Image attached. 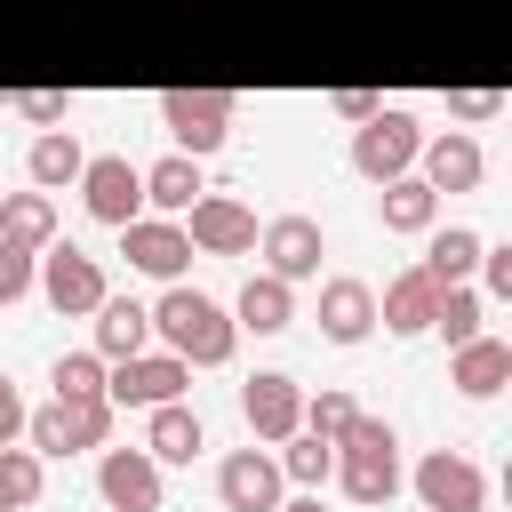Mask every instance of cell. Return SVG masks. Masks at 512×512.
I'll use <instances>...</instances> for the list:
<instances>
[{
    "mask_svg": "<svg viewBox=\"0 0 512 512\" xmlns=\"http://www.w3.org/2000/svg\"><path fill=\"white\" fill-rule=\"evenodd\" d=\"M8 104H16L32 128H56V120L72 112V96H64V88H24V96H8Z\"/></svg>",
    "mask_w": 512,
    "mask_h": 512,
    "instance_id": "cell-35",
    "label": "cell"
},
{
    "mask_svg": "<svg viewBox=\"0 0 512 512\" xmlns=\"http://www.w3.org/2000/svg\"><path fill=\"white\" fill-rule=\"evenodd\" d=\"M472 272H480V296L504 304V296H512V240H480V264H472Z\"/></svg>",
    "mask_w": 512,
    "mask_h": 512,
    "instance_id": "cell-34",
    "label": "cell"
},
{
    "mask_svg": "<svg viewBox=\"0 0 512 512\" xmlns=\"http://www.w3.org/2000/svg\"><path fill=\"white\" fill-rule=\"evenodd\" d=\"M256 248H264V272H280L288 288L296 280H320V256H328V232H320V216H272L264 232H256Z\"/></svg>",
    "mask_w": 512,
    "mask_h": 512,
    "instance_id": "cell-12",
    "label": "cell"
},
{
    "mask_svg": "<svg viewBox=\"0 0 512 512\" xmlns=\"http://www.w3.org/2000/svg\"><path fill=\"white\" fill-rule=\"evenodd\" d=\"M96 496H104V512H160V464L144 448H104L96 456Z\"/></svg>",
    "mask_w": 512,
    "mask_h": 512,
    "instance_id": "cell-15",
    "label": "cell"
},
{
    "mask_svg": "<svg viewBox=\"0 0 512 512\" xmlns=\"http://www.w3.org/2000/svg\"><path fill=\"white\" fill-rule=\"evenodd\" d=\"M448 384H456L464 400H496V392L512 384V344L480 328L472 344H456V368H448Z\"/></svg>",
    "mask_w": 512,
    "mask_h": 512,
    "instance_id": "cell-23",
    "label": "cell"
},
{
    "mask_svg": "<svg viewBox=\"0 0 512 512\" xmlns=\"http://www.w3.org/2000/svg\"><path fill=\"white\" fill-rule=\"evenodd\" d=\"M0 240L48 248L56 240V192H0Z\"/></svg>",
    "mask_w": 512,
    "mask_h": 512,
    "instance_id": "cell-27",
    "label": "cell"
},
{
    "mask_svg": "<svg viewBox=\"0 0 512 512\" xmlns=\"http://www.w3.org/2000/svg\"><path fill=\"white\" fill-rule=\"evenodd\" d=\"M416 176L448 200V192H472L480 176H488V152H480V136H464V128H440V136H424V152H416Z\"/></svg>",
    "mask_w": 512,
    "mask_h": 512,
    "instance_id": "cell-16",
    "label": "cell"
},
{
    "mask_svg": "<svg viewBox=\"0 0 512 512\" xmlns=\"http://www.w3.org/2000/svg\"><path fill=\"white\" fill-rule=\"evenodd\" d=\"M424 512H488V472L464 448H424V464L408 472Z\"/></svg>",
    "mask_w": 512,
    "mask_h": 512,
    "instance_id": "cell-7",
    "label": "cell"
},
{
    "mask_svg": "<svg viewBox=\"0 0 512 512\" xmlns=\"http://www.w3.org/2000/svg\"><path fill=\"white\" fill-rule=\"evenodd\" d=\"M48 384H56V400H96V392H104V360H96V352H56Z\"/></svg>",
    "mask_w": 512,
    "mask_h": 512,
    "instance_id": "cell-31",
    "label": "cell"
},
{
    "mask_svg": "<svg viewBox=\"0 0 512 512\" xmlns=\"http://www.w3.org/2000/svg\"><path fill=\"white\" fill-rule=\"evenodd\" d=\"M272 512H328V504H320V488H304V496H280Z\"/></svg>",
    "mask_w": 512,
    "mask_h": 512,
    "instance_id": "cell-39",
    "label": "cell"
},
{
    "mask_svg": "<svg viewBox=\"0 0 512 512\" xmlns=\"http://www.w3.org/2000/svg\"><path fill=\"white\" fill-rule=\"evenodd\" d=\"M176 224H184L192 256H248V248H256V208H248L240 192H200Z\"/></svg>",
    "mask_w": 512,
    "mask_h": 512,
    "instance_id": "cell-8",
    "label": "cell"
},
{
    "mask_svg": "<svg viewBox=\"0 0 512 512\" xmlns=\"http://www.w3.org/2000/svg\"><path fill=\"white\" fill-rule=\"evenodd\" d=\"M448 112H456V120H496V112H504V96H496V88H456V96H448Z\"/></svg>",
    "mask_w": 512,
    "mask_h": 512,
    "instance_id": "cell-36",
    "label": "cell"
},
{
    "mask_svg": "<svg viewBox=\"0 0 512 512\" xmlns=\"http://www.w3.org/2000/svg\"><path fill=\"white\" fill-rule=\"evenodd\" d=\"M288 320H296V288H288L280 272H248L240 296H232V328H240V336H280Z\"/></svg>",
    "mask_w": 512,
    "mask_h": 512,
    "instance_id": "cell-20",
    "label": "cell"
},
{
    "mask_svg": "<svg viewBox=\"0 0 512 512\" xmlns=\"http://www.w3.org/2000/svg\"><path fill=\"white\" fill-rule=\"evenodd\" d=\"M216 496H224V512H272L288 496V480H280L272 448H232L216 464Z\"/></svg>",
    "mask_w": 512,
    "mask_h": 512,
    "instance_id": "cell-14",
    "label": "cell"
},
{
    "mask_svg": "<svg viewBox=\"0 0 512 512\" xmlns=\"http://www.w3.org/2000/svg\"><path fill=\"white\" fill-rule=\"evenodd\" d=\"M336 488H344L360 512H376V504L400 496V432H392L384 416L360 408V416L336 432Z\"/></svg>",
    "mask_w": 512,
    "mask_h": 512,
    "instance_id": "cell-2",
    "label": "cell"
},
{
    "mask_svg": "<svg viewBox=\"0 0 512 512\" xmlns=\"http://www.w3.org/2000/svg\"><path fill=\"white\" fill-rule=\"evenodd\" d=\"M272 448H280V456H272L280 480H296V488H320V480L336 472V440H320V432H304V424H296L288 440H272Z\"/></svg>",
    "mask_w": 512,
    "mask_h": 512,
    "instance_id": "cell-29",
    "label": "cell"
},
{
    "mask_svg": "<svg viewBox=\"0 0 512 512\" xmlns=\"http://www.w3.org/2000/svg\"><path fill=\"white\" fill-rule=\"evenodd\" d=\"M416 152H424V128H416V112H400V104H376V112L352 128V176H368V184L408 176Z\"/></svg>",
    "mask_w": 512,
    "mask_h": 512,
    "instance_id": "cell-3",
    "label": "cell"
},
{
    "mask_svg": "<svg viewBox=\"0 0 512 512\" xmlns=\"http://www.w3.org/2000/svg\"><path fill=\"white\" fill-rule=\"evenodd\" d=\"M480 320H488V296H480L472 280H448L440 304H432V336H448V352H456V344L480 336Z\"/></svg>",
    "mask_w": 512,
    "mask_h": 512,
    "instance_id": "cell-28",
    "label": "cell"
},
{
    "mask_svg": "<svg viewBox=\"0 0 512 512\" xmlns=\"http://www.w3.org/2000/svg\"><path fill=\"white\" fill-rule=\"evenodd\" d=\"M152 336L184 360V368H224L240 352V328H232V304H216L208 288L192 280H168L160 304H152Z\"/></svg>",
    "mask_w": 512,
    "mask_h": 512,
    "instance_id": "cell-1",
    "label": "cell"
},
{
    "mask_svg": "<svg viewBox=\"0 0 512 512\" xmlns=\"http://www.w3.org/2000/svg\"><path fill=\"white\" fill-rule=\"evenodd\" d=\"M120 256H128V272H144V280H184V264H192V240H184V224L176 216H128L120 224Z\"/></svg>",
    "mask_w": 512,
    "mask_h": 512,
    "instance_id": "cell-11",
    "label": "cell"
},
{
    "mask_svg": "<svg viewBox=\"0 0 512 512\" xmlns=\"http://www.w3.org/2000/svg\"><path fill=\"white\" fill-rule=\"evenodd\" d=\"M376 216H384V232H400V240H424L432 224H440V192L408 168V176H392V184H376Z\"/></svg>",
    "mask_w": 512,
    "mask_h": 512,
    "instance_id": "cell-22",
    "label": "cell"
},
{
    "mask_svg": "<svg viewBox=\"0 0 512 512\" xmlns=\"http://www.w3.org/2000/svg\"><path fill=\"white\" fill-rule=\"evenodd\" d=\"M200 192H208V176H200L192 152H160V160L144 168V208H160V216H184Z\"/></svg>",
    "mask_w": 512,
    "mask_h": 512,
    "instance_id": "cell-25",
    "label": "cell"
},
{
    "mask_svg": "<svg viewBox=\"0 0 512 512\" xmlns=\"http://www.w3.org/2000/svg\"><path fill=\"white\" fill-rule=\"evenodd\" d=\"M88 320H96V344H88V352H96L104 368L128 360V352H152V304H136V296H104Z\"/></svg>",
    "mask_w": 512,
    "mask_h": 512,
    "instance_id": "cell-21",
    "label": "cell"
},
{
    "mask_svg": "<svg viewBox=\"0 0 512 512\" xmlns=\"http://www.w3.org/2000/svg\"><path fill=\"white\" fill-rule=\"evenodd\" d=\"M240 416H248V432L272 448V440H288V432L304 424V384H296L288 368H256V376L240 384Z\"/></svg>",
    "mask_w": 512,
    "mask_h": 512,
    "instance_id": "cell-13",
    "label": "cell"
},
{
    "mask_svg": "<svg viewBox=\"0 0 512 512\" xmlns=\"http://www.w3.org/2000/svg\"><path fill=\"white\" fill-rule=\"evenodd\" d=\"M112 440V400H48V408H24V448L32 456H80V448H104Z\"/></svg>",
    "mask_w": 512,
    "mask_h": 512,
    "instance_id": "cell-4",
    "label": "cell"
},
{
    "mask_svg": "<svg viewBox=\"0 0 512 512\" xmlns=\"http://www.w3.org/2000/svg\"><path fill=\"white\" fill-rule=\"evenodd\" d=\"M80 168H88V152H80L72 128H40L32 152H24V184H32V192H64V184H80Z\"/></svg>",
    "mask_w": 512,
    "mask_h": 512,
    "instance_id": "cell-24",
    "label": "cell"
},
{
    "mask_svg": "<svg viewBox=\"0 0 512 512\" xmlns=\"http://www.w3.org/2000/svg\"><path fill=\"white\" fill-rule=\"evenodd\" d=\"M232 96L224 88H168L160 96V128L176 136V152H192V160H208L224 136H232Z\"/></svg>",
    "mask_w": 512,
    "mask_h": 512,
    "instance_id": "cell-6",
    "label": "cell"
},
{
    "mask_svg": "<svg viewBox=\"0 0 512 512\" xmlns=\"http://www.w3.org/2000/svg\"><path fill=\"white\" fill-rule=\"evenodd\" d=\"M376 104H384V96H368V88H336V120H352V128H360Z\"/></svg>",
    "mask_w": 512,
    "mask_h": 512,
    "instance_id": "cell-38",
    "label": "cell"
},
{
    "mask_svg": "<svg viewBox=\"0 0 512 512\" xmlns=\"http://www.w3.org/2000/svg\"><path fill=\"white\" fill-rule=\"evenodd\" d=\"M0 512H16V504H8V496H0Z\"/></svg>",
    "mask_w": 512,
    "mask_h": 512,
    "instance_id": "cell-40",
    "label": "cell"
},
{
    "mask_svg": "<svg viewBox=\"0 0 512 512\" xmlns=\"http://www.w3.org/2000/svg\"><path fill=\"white\" fill-rule=\"evenodd\" d=\"M416 264H424L440 288H448V280H472V264H480V232H472V224H432Z\"/></svg>",
    "mask_w": 512,
    "mask_h": 512,
    "instance_id": "cell-26",
    "label": "cell"
},
{
    "mask_svg": "<svg viewBox=\"0 0 512 512\" xmlns=\"http://www.w3.org/2000/svg\"><path fill=\"white\" fill-rule=\"evenodd\" d=\"M8 440H24V392L0 376V448H8Z\"/></svg>",
    "mask_w": 512,
    "mask_h": 512,
    "instance_id": "cell-37",
    "label": "cell"
},
{
    "mask_svg": "<svg viewBox=\"0 0 512 512\" xmlns=\"http://www.w3.org/2000/svg\"><path fill=\"white\" fill-rule=\"evenodd\" d=\"M360 416V400L344 392V384H320V392H304V432H320V440H336L344 424Z\"/></svg>",
    "mask_w": 512,
    "mask_h": 512,
    "instance_id": "cell-32",
    "label": "cell"
},
{
    "mask_svg": "<svg viewBox=\"0 0 512 512\" xmlns=\"http://www.w3.org/2000/svg\"><path fill=\"white\" fill-rule=\"evenodd\" d=\"M200 448H208V424H200L192 400H160V408H144V456H152V464H192Z\"/></svg>",
    "mask_w": 512,
    "mask_h": 512,
    "instance_id": "cell-19",
    "label": "cell"
},
{
    "mask_svg": "<svg viewBox=\"0 0 512 512\" xmlns=\"http://www.w3.org/2000/svg\"><path fill=\"white\" fill-rule=\"evenodd\" d=\"M80 200H88V216L96 224H128V216H144V168L128 160V152H88V168H80V184H72Z\"/></svg>",
    "mask_w": 512,
    "mask_h": 512,
    "instance_id": "cell-9",
    "label": "cell"
},
{
    "mask_svg": "<svg viewBox=\"0 0 512 512\" xmlns=\"http://www.w3.org/2000/svg\"><path fill=\"white\" fill-rule=\"evenodd\" d=\"M320 336L328 344H368L376 336V288L360 272H328L320 280Z\"/></svg>",
    "mask_w": 512,
    "mask_h": 512,
    "instance_id": "cell-17",
    "label": "cell"
},
{
    "mask_svg": "<svg viewBox=\"0 0 512 512\" xmlns=\"http://www.w3.org/2000/svg\"><path fill=\"white\" fill-rule=\"evenodd\" d=\"M32 272H40V248H16V240H0V312L32 296Z\"/></svg>",
    "mask_w": 512,
    "mask_h": 512,
    "instance_id": "cell-33",
    "label": "cell"
},
{
    "mask_svg": "<svg viewBox=\"0 0 512 512\" xmlns=\"http://www.w3.org/2000/svg\"><path fill=\"white\" fill-rule=\"evenodd\" d=\"M184 384H192V368L176 352H128V360L104 368V400L112 408H160V400H184Z\"/></svg>",
    "mask_w": 512,
    "mask_h": 512,
    "instance_id": "cell-10",
    "label": "cell"
},
{
    "mask_svg": "<svg viewBox=\"0 0 512 512\" xmlns=\"http://www.w3.org/2000/svg\"><path fill=\"white\" fill-rule=\"evenodd\" d=\"M32 288L48 296V312H64V320H88L112 288H104V264L88 256V248H72V240H48L40 248V272H32Z\"/></svg>",
    "mask_w": 512,
    "mask_h": 512,
    "instance_id": "cell-5",
    "label": "cell"
},
{
    "mask_svg": "<svg viewBox=\"0 0 512 512\" xmlns=\"http://www.w3.org/2000/svg\"><path fill=\"white\" fill-rule=\"evenodd\" d=\"M40 488H48V456H32L24 440H8V448H0V496H8L16 512H32Z\"/></svg>",
    "mask_w": 512,
    "mask_h": 512,
    "instance_id": "cell-30",
    "label": "cell"
},
{
    "mask_svg": "<svg viewBox=\"0 0 512 512\" xmlns=\"http://www.w3.org/2000/svg\"><path fill=\"white\" fill-rule=\"evenodd\" d=\"M432 304H440V280H432L424 264H408V272H392V280H384L376 320H384L392 336H432Z\"/></svg>",
    "mask_w": 512,
    "mask_h": 512,
    "instance_id": "cell-18",
    "label": "cell"
}]
</instances>
